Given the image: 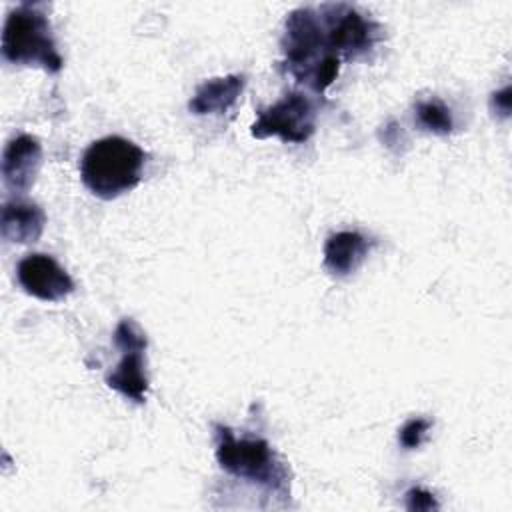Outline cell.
I'll return each mask as SVG.
<instances>
[{"mask_svg": "<svg viewBox=\"0 0 512 512\" xmlns=\"http://www.w3.org/2000/svg\"><path fill=\"white\" fill-rule=\"evenodd\" d=\"M280 48L286 72L318 96L336 80L342 62L328 48L318 8L300 6L286 14Z\"/></svg>", "mask_w": 512, "mask_h": 512, "instance_id": "1", "label": "cell"}, {"mask_svg": "<svg viewBox=\"0 0 512 512\" xmlns=\"http://www.w3.org/2000/svg\"><path fill=\"white\" fill-rule=\"evenodd\" d=\"M214 454L224 472L250 482L278 498L290 496V468L258 436H236L228 426L214 424Z\"/></svg>", "mask_w": 512, "mask_h": 512, "instance_id": "2", "label": "cell"}, {"mask_svg": "<svg viewBox=\"0 0 512 512\" xmlns=\"http://www.w3.org/2000/svg\"><path fill=\"white\" fill-rule=\"evenodd\" d=\"M146 152L124 136L94 140L82 154V184L102 200H114L134 190L142 180Z\"/></svg>", "mask_w": 512, "mask_h": 512, "instance_id": "3", "label": "cell"}, {"mask_svg": "<svg viewBox=\"0 0 512 512\" xmlns=\"http://www.w3.org/2000/svg\"><path fill=\"white\" fill-rule=\"evenodd\" d=\"M2 58L16 66H38L50 74L62 70V56L56 48L44 4L20 2L4 20Z\"/></svg>", "mask_w": 512, "mask_h": 512, "instance_id": "4", "label": "cell"}, {"mask_svg": "<svg viewBox=\"0 0 512 512\" xmlns=\"http://www.w3.org/2000/svg\"><path fill=\"white\" fill-rule=\"evenodd\" d=\"M324 36L332 54L344 60H358L366 56L384 36L382 26L360 14L346 2H326L318 6Z\"/></svg>", "mask_w": 512, "mask_h": 512, "instance_id": "5", "label": "cell"}, {"mask_svg": "<svg viewBox=\"0 0 512 512\" xmlns=\"http://www.w3.org/2000/svg\"><path fill=\"white\" fill-rule=\"evenodd\" d=\"M316 132V108L314 102L298 90L284 94L278 102L258 112L256 122L250 126V134L258 140L276 136L282 142L302 144Z\"/></svg>", "mask_w": 512, "mask_h": 512, "instance_id": "6", "label": "cell"}, {"mask_svg": "<svg viewBox=\"0 0 512 512\" xmlns=\"http://www.w3.org/2000/svg\"><path fill=\"white\" fill-rule=\"evenodd\" d=\"M112 340L122 356L114 370L106 374V384L128 400L144 402L148 392L146 334L134 320L122 318L114 328Z\"/></svg>", "mask_w": 512, "mask_h": 512, "instance_id": "7", "label": "cell"}, {"mask_svg": "<svg viewBox=\"0 0 512 512\" xmlns=\"http://www.w3.org/2000/svg\"><path fill=\"white\" fill-rule=\"evenodd\" d=\"M16 278L26 294L44 302H58L74 292L72 276L52 256L40 252L18 262Z\"/></svg>", "mask_w": 512, "mask_h": 512, "instance_id": "8", "label": "cell"}, {"mask_svg": "<svg viewBox=\"0 0 512 512\" xmlns=\"http://www.w3.org/2000/svg\"><path fill=\"white\" fill-rule=\"evenodd\" d=\"M42 166V144L36 136L18 134L8 140L2 152V180L4 186L16 194L32 188Z\"/></svg>", "mask_w": 512, "mask_h": 512, "instance_id": "9", "label": "cell"}, {"mask_svg": "<svg viewBox=\"0 0 512 512\" xmlns=\"http://www.w3.org/2000/svg\"><path fill=\"white\" fill-rule=\"evenodd\" d=\"M370 248L372 242L364 234L356 230H340L326 238L322 264L332 276L346 278L364 264Z\"/></svg>", "mask_w": 512, "mask_h": 512, "instance_id": "10", "label": "cell"}, {"mask_svg": "<svg viewBox=\"0 0 512 512\" xmlns=\"http://www.w3.org/2000/svg\"><path fill=\"white\" fill-rule=\"evenodd\" d=\"M244 86H246L244 74H226V76L210 78L196 88L194 96L188 102V110L196 116L224 114L238 102V98L244 92Z\"/></svg>", "mask_w": 512, "mask_h": 512, "instance_id": "11", "label": "cell"}, {"mask_svg": "<svg viewBox=\"0 0 512 512\" xmlns=\"http://www.w3.org/2000/svg\"><path fill=\"white\" fill-rule=\"evenodd\" d=\"M46 224L44 210L28 200H8L2 206L0 216V232L2 238L14 244H30L36 242Z\"/></svg>", "mask_w": 512, "mask_h": 512, "instance_id": "12", "label": "cell"}, {"mask_svg": "<svg viewBox=\"0 0 512 512\" xmlns=\"http://www.w3.org/2000/svg\"><path fill=\"white\" fill-rule=\"evenodd\" d=\"M414 118L422 130L438 136H448L454 130L452 112L440 98H426L416 102Z\"/></svg>", "mask_w": 512, "mask_h": 512, "instance_id": "13", "label": "cell"}, {"mask_svg": "<svg viewBox=\"0 0 512 512\" xmlns=\"http://www.w3.org/2000/svg\"><path fill=\"white\" fill-rule=\"evenodd\" d=\"M430 428H432V420L422 418V416L410 418V420H406L404 426L400 428V432H398V442H400L406 450H414V448H418V446L424 442V438H426V434H428Z\"/></svg>", "mask_w": 512, "mask_h": 512, "instance_id": "14", "label": "cell"}, {"mask_svg": "<svg viewBox=\"0 0 512 512\" xmlns=\"http://www.w3.org/2000/svg\"><path fill=\"white\" fill-rule=\"evenodd\" d=\"M406 508L408 510H438L440 504L436 502L434 494L426 488L414 486L406 492Z\"/></svg>", "mask_w": 512, "mask_h": 512, "instance_id": "15", "label": "cell"}, {"mask_svg": "<svg viewBox=\"0 0 512 512\" xmlns=\"http://www.w3.org/2000/svg\"><path fill=\"white\" fill-rule=\"evenodd\" d=\"M490 108H492L494 114L500 112L502 116H508V112H510V88H508V86L502 88L500 92H494V94H492V98H490Z\"/></svg>", "mask_w": 512, "mask_h": 512, "instance_id": "16", "label": "cell"}]
</instances>
